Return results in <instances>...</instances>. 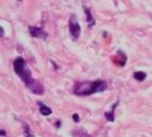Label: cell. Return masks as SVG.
<instances>
[{
    "label": "cell",
    "mask_w": 152,
    "mask_h": 137,
    "mask_svg": "<svg viewBox=\"0 0 152 137\" xmlns=\"http://www.w3.org/2000/svg\"><path fill=\"white\" fill-rule=\"evenodd\" d=\"M4 36H5V31L2 29V26H0V38L4 37Z\"/></svg>",
    "instance_id": "obj_11"
},
{
    "label": "cell",
    "mask_w": 152,
    "mask_h": 137,
    "mask_svg": "<svg viewBox=\"0 0 152 137\" xmlns=\"http://www.w3.org/2000/svg\"><path fill=\"white\" fill-rule=\"evenodd\" d=\"M56 127H57V128H60V127H61V122L60 121L56 122Z\"/></svg>",
    "instance_id": "obj_13"
},
{
    "label": "cell",
    "mask_w": 152,
    "mask_h": 137,
    "mask_svg": "<svg viewBox=\"0 0 152 137\" xmlns=\"http://www.w3.org/2000/svg\"><path fill=\"white\" fill-rule=\"evenodd\" d=\"M69 29H70V34L73 40H77L79 38L80 33H81V28H80V24L77 20L76 14H72L70 16V21H69Z\"/></svg>",
    "instance_id": "obj_3"
},
{
    "label": "cell",
    "mask_w": 152,
    "mask_h": 137,
    "mask_svg": "<svg viewBox=\"0 0 152 137\" xmlns=\"http://www.w3.org/2000/svg\"><path fill=\"white\" fill-rule=\"evenodd\" d=\"M72 136L73 137H91L87 131L84 129H75L72 131Z\"/></svg>",
    "instance_id": "obj_8"
},
{
    "label": "cell",
    "mask_w": 152,
    "mask_h": 137,
    "mask_svg": "<svg viewBox=\"0 0 152 137\" xmlns=\"http://www.w3.org/2000/svg\"><path fill=\"white\" fill-rule=\"evenodd\" d=\"M118 105H119V101H117L113 105H112V109H111L110 112H109V111L105 112V118H107V120H109V121H111V122L114 121V111H115V109H117Z\"/></svg>",
    "instance_id": "obj_5"
},
{
    "label": "cell",
    "mask_w": 152,
    "mask_h": 137,
    "mask_svg": "<svg viewBox=\"0 0 152 137\" xmlns=\"http://www.w3.org/2000/svg\"><path fill=\"white\" fill-rule=\"evenodd\" d=\"M6 135V131L2 129H0V136H5Z\"/></svg>",
    "instance_id": "obj_12"
},
{
    "label": "cell",
    "mask_w": 152,
    "mask_h": 137,
    "mask_svg": "<svg viewBox=\"0 0 152 137\" xmlns=\"http://www.w3.org/2000/svg\"><path fill=\"white\" fill-rule=\"evenodd\" d=\"M13 65H14L15 73L21 78V80L25 84V86L33 94H37V95H42L44 94V87H42V85L32 78L30 68H28V65H26V63L24 61V58H22V57H16Z\"/></svg>",
    "instance_id": "obj_1"
},
{
    "label": "cell",
    "mask_w": 152,
    "mask_h": 137,
    "mask_svg": "<svg viewBox=\"0 0 152 137\" xmlns=\"http://www.w3.org/2000/svg\"><path fill=\"white\" fill-rule=\"evenodd\" d=\"M72 118H73L75 122H79V115H78V113L73 114V115H72Z\"/></svg>",
    "instance_id": "obj_10"
},
{
    "label": "cell",
    "mask_w": 152,
    "mask_h": 137,
    "mask_svg": "<svg viewBox=\"0 0 152 137\" xmlns=\"http://www.w3.org/2000/svg\"><path fill=\"white\" fill-rule=\"evenodd\" d=\"M134 78L136 79L137 81H143L146 78V73L143 72V71H137V72L134 73Z\"/></svg>",
    "instance_id": "obj_9"
},
{
    "label": "cell",
    "mask_w": 152,
    "mask_h": 137,
    "mask_svg": "<svg viewBox=\"0 0 152 137\" xmlns=\"http://www.w3.org/2000/svg\"><path fill=\"white\" fill-rule=\"evenodd\" d=\"M29 32L33 38L38 39H46L48 37L47 32L41 28H37V26H29Z\"/></svg>",
    "instance_id": "obj_4"
},
{
    "label": "cell",
    "mask_w": 152,
    "mask_h": 137,
    "mask_svg": "<svg viewBox=\"0 0 152 137\" xmlns=\"http://www.w3.org/2000/svg\"><path fill=\"white\" fill-rule=\"evenodd\" d=\"M107 88V85L103 80L95 81H84L76 85L73 93L78 96H91L93 94L104 91Z\"/></svg>",
    "instance_id": "obj_2"
},
{
    "label": "cell",
    "mask_w": 152,
    "mask_h": 137,
    "mask_svg": "<svg viewBox=\"0 0 152 137\" xmlns=\"http://www.w3.org/2000/svg\"><path fill=\"white\" fill-rule=\"evenodd\" d=\"M38 104H39V111H40V113L42 114V115L47 117V115H50L52 114V109L50 107H48L47 105L42 104L41 102H38Z\"/></svg>",
    "instance_id": "obj_6"
},
{
    "label": "cell",
    "mask_w": 152,
    "mask_h": 137,
    "mask_svg": "<svg viewBox=\"0 0 152 137\" xmlns=\"http://www.w3.org/2000/svg\"><path fill=\"white\" fill-rule=\"evenodd\" d=\"M84 10L85 13H86V20H87V23H88V26H93L95 24V20H94V17L91 15V10L87 7H84Z\"/></svg>",
    "instance_id": "obj_7"
},
{
    "label": "cell",
    "mask_w": 152,
    "mask_h": 137,
    "mask_svg": "<svg viewBox=\"0 0 152 137\" xmlns=\"http://www.w3.org/2000/svg\"><path fill=\"white\" fill-rule=\"evenodd\" d=\"M18 1H21V0H18Z\"/></svg>",
    "instance_id": "obj_14"
}]
</instances>
